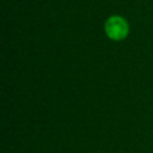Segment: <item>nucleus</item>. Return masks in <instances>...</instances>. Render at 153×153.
<instances>
[{
	"label": "nucleus",
	"instance_id": "1",
	"mask_svg": "<svg viewBox=\"0 0 153 153\" xmlns=\"http://www.w3.org/2000/svg\"><path fill=\"white\" fill-rule=\"evenodd\" d=\"M104 30L106 36L112 41H122L129 33L128 22L121 16H111L105 20Z\"/></svg>",
	"mask_w": 153,
	"mask_h": 153
}]
</instances>
